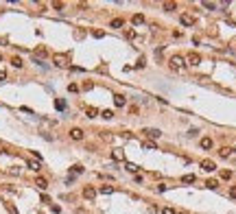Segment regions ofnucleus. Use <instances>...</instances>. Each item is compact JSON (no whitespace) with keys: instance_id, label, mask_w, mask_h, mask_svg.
<instances>
[{"instance_id":"f257e3e1","label":"nucleus","mask_w":236,"mask_h":214,"mask_svg":"<svg viewBox=\"0 0 236 214\" xmlns=\"http://www.w3.org/2000/svg\"><path fill=\"white\" fill-rule=\"evenodd\" d=\"M169 63H171L173 70H181V66H184V57H181V55H173V57L169 59Z\"/></svg>"},{"instance_id":"f03ea898","label":"nucleus","mask_w":236,"mask_h":214,"mask_svg":"<svg viewBox=\"0 0 236 214\" xmlns=\"http://www.w3.org/2000/svg\"><path fill=\"white\" fill-rule=\"evenodd\" d=\"M53 61H55V66H59V68H66V66H68V55H61V53H57V55L53 57Z\"/></svg>"},{"instance_id":"7ed1b4c3","label":"nucleus","mask_w":236,"mask_h":214,"mask_svg":"<svg viewBox=\"0 0 236 214\" xmlns=\"http://www.w3.org/2000/svg\"><path fill=\"white\" fill-rule=\"evenodd\" d=\"M201 168L205 173H212V171H217V164L212 162V159H201Z\"/></svg>"},{"instance_id":"20e7f679","label":"nucleus","mask_w":236,"mask_h":214,"mask_svg":"<svg viewBox=\"0 0 236 214\" xmlns=\"http://www.w3.org/2000/svg\"><path fill=\"white\" fill-rule=\"evenodd\" d=\"M186 61L190 63V66H199V63H201V57H199L197 53H188V55H186Z\"/></svg>"},{"instance_id":"39448f33","label":"nucleus","mask_w":236,"mask_h":214,"mask_svg":"<svg viewBox=\"0 0 236 214\" xmlns=\"http://www.w3.org/2000/svg\"><path fill=\"white\" fill-rule=\"evenodd\" d=\"M83 135H85V133H83V129H79V127H72V129H70V138L77 140V142L83 140Z\"/></svg>"},{"instance_id":"423d86ee","label":"nucleus","mask_w":236,"mask_h":214,"mask_svg":"<svg viewBox=\"0 0 236 214\" xmlns=\"http://www.w3.org/2000/svg\"><path fill=\"white\" fill-rule=\"evenodd\" d=\"M83 197H85V199H94V197H96V188L85 186V188H83Z\"/></svg>"},{"instance_id":"0eeeda50","label":"nucleus","mask_w":236,"mask_h":214,"mask_svg":"<svg viewBox=\"0 0 236 214\" xmlns=\"http://www.w3.org/2000/svg\"><path fill=\"white\" fill-rule=\"evenodd\" d=\"M179 22H181L184 26H193V24H195V18H193V15H186V13H184V15L179 18Z\"/></svg>"},{"instance_id":"6e6552de","label":"nucleus","mask_w":236,"mask_h":214,"mask_svg":"<svg viewBox=\"0 0 236 214\" xmlns=\"http://www.w3.org/2000/svg\"><path fill=\"white\" fill-rule=\"evenodd\" d=\"M112 157H114L116 162H125V153H123V149H114V151H112Z\"/></svg>"},{"instance_id":"1a4fd4ad","label":"nucleus","mask_w":236,"mask_h":214,"mask_svg":"<svg viewBox=\"0 0 236 214\" xmlns=\"http://www.w3.org/2000/svg\"><path fill=\"white\" fill-rule=\"evenodd\" d=\"M125 103H127V101H125L123 94H116V96H114V105H116V107H125Z\"/></svg>"},{"instance_id":"9d476101","label":"nucleus","mask_w":236,"mask_h":214,"mask_svg":"<svg viewBox=\"0 0 236 214\" xmlns=\"http://www.w3.org/2000/svg\"><path fill=\"white\" fill-rule=\"evenodd\" d=\"M232 153H234L232 147H221V149H219V155H221V157H230Z\"/></svg>"},{"instance_id":"9b49d317","label":"nucleus","mask_w":236,"mask_h":214,"mask_svg":"<svg viewBox=\"0 0 236 214\" xmlns=\"http://www.w3.org/2000/svg\"><path fill=\"white\" fill-rule=\"evenodd\" d=\"M35 186L42 188V190H46V188H48V181H46L44 177H37V179H35Z\"/></svg>"},{"instance_id":"f8f14e48","label":"nucleus","mask_w":236,"mask_h":214,"mask_svg":"<svg viewBox=\"0 0 236 214\" xmlns=\"http://www.w3.org/2000/svg\"><path fill=\"white\" fill-rule=\"evenodd\" d=\"M144 133H147L149 138H160V135H162L160 129H144Z\"/></svg>"},{"instance_id":"ddd939ff","label":"nucleus","mask_w":236,"mask_h":214,"mask_svg":"<svg viewBox=\"0 0 236 214\" xmlns=\"http://www.w3.org/2000/svg\"><path fill=\"white\" fill-rule=\"evenodd\" d=\"M201 149H212V138H201Z\"/></svg>"},{"instance_id":"4468645a","label":"nucleus","mask_w":236,"mask_h":214,"mask_svg":"<svg viewBox=\"0 0 236 214\" xmlns=\"http://www.w3.org/2000/svg\"><path fill=\"white\" fill-rule=\"evenodd\" d=\"M85 116H87V118H96V116H99V109H96V107H87V109H85Z\"/></svg>"},{"instance_id":"2eb2a0df","label":"nucleus","mask_w":236,"mask_h":214,"mask_svg":"<svg viewBox=\"0 0 236 214\" xmlns=\"http://www.w3.org/2000/svg\"><path fill=\"white\" fill-rule=\"evenodd\" d=\"M205 188H210V190H217V188H219V181H217V179H208V181H205Z\"/></svg>"},{"instance_id":"dca6fc26","label":"nucleus","mask_w":236,"mask_h":214,"mask_svg":"<svg viewBox=\"0 0 236 214\" xmlns=\"http://www.w3.org/2000/svg\"><path fill=\"white\" fill-rule=\"evenodd\" d=\"M125 168H127L129 173H138V166H136V164H131V162H125Z\"/></svg>"},{"instance_id":"f3484780","label":"nucleus","mask_w":236,"mask_h":214,"mask_svg":"<svg viewBox=\"0 0 236 214\" xmlns=\"http://www.w3.org/2000/svg\"><path fill=\"white\" fill-rule=\"evenodd\" d=\"M70 171H72V175H79V173H83L85 168H83L81 164H75V166H72V168H70Z\"/></svg>"},{"instance_id":"a211bd4d","label":"nucleus","mask_w":236,"mask_h":214,"mask_svg":"<svg viewBox=\"0 0 236 214\" xmlns=\"http://www.w3.org/2000/svg\"><path fill=\"white\" fill-rule=\"evenodd\" d=\"M142 22H144V15L142 13H136L133 15V24H142Z\"/></svg>"},{"instance_id":"6ab92c4d","label":"nucleus","mask_w":236,"mask_h":214,"mask_svg":"<svg viewBox=\"0 0 236 214\" xmlns=\"http://www.w3.org/2000/svg\"><path fill=\"white\" fill-rule=\"evenodd\" d=\"M55 107L61 111V109H66V101H61V99H55Z\"/></svg>"},{"instance_id":"aec40b11","label":"nucleus","mask_w":236,"mask_h":214,"mask_svg":"<svg viewBox=\"0 0 236 214\" xmlns=\"http://www.w3.org/2000/svg\"><path fill=\"white\" fill-rule=\"evenodd\" d=\"M101 192L103 195H112L114 192V186H101Z\"/></svg>"},{"instance_id":"412c9836","label":"nucleus","mask_w":236,"mask_h":214,"mask_svg":"<svg viewBox=\"0 0 236 214\" xmlns=\"http://www.w3.org/2000/svg\"><path fill=\"white\" fill-rule=\"evenodd\" d=\"M181 181H184V184H195V175H184Z\"/></svg>"},{"instance_id":"4be33fe9","label":"nucleus","mask_w":236,"mask_h":214,"mask_svg":"<svg viewBox=\"0 0 236 214\" xmlns=\"http://www.w3.org/2000/svg\"><path fill=\"white\" fill-rule=\"evenodd\" d=\"M120 26H123V20H120V18L112 20V29H120Z\"/></svg>"},{"instance_id":"5701e85b","label":"nucleus","mask_w":236,"mask_h":214,"mask_svg":"<svg viewBox=\"0 0 236 214\" xmlns=\"http://www.w3.org/2000/svg\"><path fill=\"white\" fill-rule=\"evenodd\" d=\"M11 66H13V68H22V59H20V57H13V59H11Z\"/></svg>"},{"instance_id":"b1692460","label":"nucleus","mask_w":236,"mask_h":214,"mask_svg":"<svg viewBox=\"0 0 236 214\" xmlns=\"http://www.w3.org/2000/svg\"><path fill=\"white\" fill-rule=\"evenodd\" d=\"M144 151H155V142H144Z\"/></svg>"},{"instance_id":"393cba45","label":"nucleus","mask_w":236,"mask_h":214,"mask_svg":"<svg viewBox=\"0 0 236 214\" xmlns=\"http://www.w3.org/2000/svg\"><path fill=\"white\" fill-rule=\"evenodd\" d=\"M175 2H164V11H175Z\"/></svg>"},{"instance_id":"a878e982","label":"nucleus","mask_w":236,"mask_h":214,"mask_svg":"<svg viewBox=\"0 0 236 214\" xmlns=\"http://www.w3.org/2000/svg\"><path fill=\"white\" fill-rule=\"evenodd\" d=\"M101 116L105 118V120H109V118H114V111H112V109H105V111H103Z\"/></svg>"},{"instance_id":"bb28decb","label":"nucleus","mask_w":236,"mask_h":214,"mask_svg":"<svg viewBox=\"0 0 236 214\" xmlns=\"http://www.w3.org/2000/svg\"><path fill=\"white\" fill-rule=\"evenodd\" d=\"M29 168L31 171H39V162H29Z\"/></svg>"},{"instance_id":"cd10ccee","label":"nucleus","mask_w":236,"mask_h":214,"mask_svg":"<svg viewBox=\"0 0 236 214\" xmlns=\"http://www.w3.org/2000/svg\"><path fill=\"white\" fill-rule=\"evenodd\" d=\"M203 9H210V11H214V9H217V5H214V2H203Z\"/></svg>"},{"instance_id":"c85d7f7f","label":"nucleus","mask_w":236,"mask_h":214,"mask_svg":"<svg viewBox=\"0 0 236 214\" xmlns=\"http://www.w3.org/2000/svg\"><path fill=\"white\" fill-rule=\"evenodd\" d=\"M221 177L223 179H232V171H221Z\"/></svg>"},{"instance_id":"c756f323","label":"nucleus","mask_w":236,"mask_h":214,"mask_svg":"<svg viewBox=\"0 0 236 214\" xmlns=\"http://www.w3.org/2000/svg\"><path fill=\"white\" fill-rule=\"evenodd\" d=\"M5 208L11 212V214H18V210H15V205H11V203H5Z\"/></svg>"},{"instance_id":"7c9ffc66","label":"nucleus","mask_w":236,"mask_h":214,"mask_svg":"<svg viewBox=\"0 0 236 214\" xmlns=\"http://www.w3.org/2000/svg\"><path fill=\"white\" fill-rule=\"evenodd\" d=\"M35 53H37V55H39V57H46V55H48V50H46V48H37V50H35Z\"/></svg>"},{"instance_id":"2f4dec72","label":"nucleus","mask_w":236,"mask_h":214,"mask_svg":"<svg viewBox=\"0 0 236 214\" xmlns=\"http://www.w3.org/2000/svg\"><path fill=\"white\" fill-rule=\"evenodd\" d=\"M92 87H94V83H92V81H87V83H83V90H85V92H90Z\"/></svg>"},{"instance_id":"473e14b6","label":"nucleus","mask_w":236,"mask_h":214,"mask_svg":"<svg viewBox=\"0 0 236 214\" xmlns=\"http://www.w3.org/2000/svg\"><path fill=\"white\" fill-rule=\"evenodd\" d=\"M68 90H70V92H79V85H77V83H70Z\"/></svg>"},{"instance_id":"72a5a7b5","label":"nucleus","mask_w":236,"mask_h":214,"mask_svg":"<svg viewBox=\"0 0 236 214\" xmlns=\"http://www.w3.org/2000/svg\"><path fill=\"white\" fill-rule=\"evenodd\" d=\"M162 214H177V212H175L173 208H164V210H162Z\"/></svg>"},{"instance_id":"f704fd0d","label":"nucleus","mask_w":236,"mask_h":214,"mask_svg":"<svg viewBox=\"0 0 236 214\" xmlns=\"http://www.w3.org/2000/svg\"><path fill=\"white\" fill-rule=\"evenodd\" d=\"M230 197H232V199H236V186H232V188H230Z\"/></svg>"},{"instance_id":"c9c22d12","label":"nucleus","mask_w":236,"mask_h":214,"mask_svg":"<svg viewBox=\"0 0 236 214\" xmlns=\"http://www.w3.org/2000/svg\"><path fill=\"white\" fill-rule=\"evenodd\" d=\"M92 35H94V37H103L105 33H103V31H92Z\"/></svg>"},{"instance_id":"e433bc0d","label":"nucleus","mask_w":236,"mask_h":214,"mask_svg":"<svg viewBox=\"0 0 236 214\" xmlns=\"http://www.w3.org/2000/svg\"><path fill=\"white\" fill-rule=\"evenodd\" d=\"M53 7H55V9H59V11H61V9H63V2H53Z\"/></svg>"},{"instance_id":"4c0bfd02","label":"nucleus","mask_w":236,"mask_h":214,"mask_svg":"<svg viewBox=\"0 0 236 214\" xmlns=\"http://www.w3.org/2000/svg\"><path fill=\"white\" fill-rule=\"evenodd\" d=\"M136 37V31H127V39H133Z\"/></svg>"},{"instance_id":"58836bf2","label":"nucleus","mask_w":236,"mask_h":214,"mask_svg":"<svg viewBox=\"0 0 236 214\" xmlns=\"http://www.w3.org/2000/svg\"><path fill=\"white\" fill-rule=\"evenodd\" d=\"M7 79V72H5V70H0V81H5Z\"/></svg>"},{"instance_id":"ea45409f","label":"nucleus","mask_w":236,"mask_h":214,"mask_svg":"<svg viewBox=\"0 0 236 214\" xmlns=\"http://www.w3.org/2000/svg\"><path fill=\"white\" fill-rule=\"evenodd\" d=\"M177 214H188V212H177Z\"/></svg>"},{"instance_id":"a19ab883","label":"nucleus","mask_w":236,"mask_h":214,"mask_svg":"<svg viewBox=\"0 0 236 214\" xmlns=\"http://www.w3.org/2000/svg\"><path fill=\"white\" fill-rule=\"evenodd\" d=\"M0 59H2V57H0Z\"/></svg>"}]
</instances>
